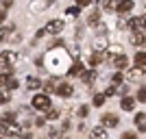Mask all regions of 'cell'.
Masks as SVG:
<instances>
[{"mask_svg":"<svg viewBox=\"0 0 146 139\" xmlns=\"http://www.w3.org/2000/svg\"><path fill=\"white\" fill-rule=\"evenodd\" d=\"M100 124H103V126H107V128H113V126H118V124H120V120H118L116 115L107 113V115H103V120H100Z\"/></svg>","mask_w":146,"mask_h":139,"instance_id":"5","label":"cell"},{"mask_svg":"<svg viewBox=\"0 0 146 139\" xmlns=\"http://www.w3.org/2000/svg\"><path fill=\"white\" fill-rule=\"evenodd\" d=\"M52 5V0H33L31 2V11H46Z\"/></svg>","mask_w":146,"mask_h":139,"instance_id":"4","label":"cell"},{"mask_svg":"<svg viewBox=\"0 0 146 139\" xmlns=\"http://www.w3.org/2000/svg\"><path fill=\"white\" fill-rule=\"evenodd\" d=\"M44 89H46V91H55V78H50L48 83L44 85Z\"/></svg>","mask_w":146,"mask_h":139,"instance_id":"27","label":"cell"},{"mask_svg":"<svg viewBox=\"0 0 146 139\" xmlns=\"http://www.w3.org/2000/svg\"><path fill=\"white\" fill-rule=\"evenodd\" d=\"M9 76H11V74H9V72L0 74V87H5V85H7V80H9Z\"/></svg>","mask_w":146,"mask_h":139,"instance_id":"26","label":"cell"},{"mask_svg":"<svg viewBox=\"0 0 146 139\" xmlns=\"http://www.w3.org/2000/svg\"><path fill=\"white\" fill-rule=\"evenodd\" d=\"M94 48L96 50H107V39H96V42H94Z\"/></svg>","mask_w":146,"mask_h":139,"instance_id":"19","label":"cell"},{"mask_svg":"<svg viewBox=\"0 0 146 139\" xmlns=\"http://www.w3.org/2000/svg\"><path fill=\"white\" fill-rule=\"evenodd\" d=\"M70 57H72L74 61L79 59V48H76V46H72V48H70Z\"/></svg>","mask_w":146,"mask_h":139,"instance_id":"28","label":"cell"},{"mask_svg":"<svg viewBox=\"0 0 146 139\" xmlns=\"http://www.w3.org/2000/svg\"><path fill=\"white\" fill-rule=\"evenodd\" d=\"M2 20H5V11H0V22H2Z\"/></svg>","mask_w":146,"mask_h":139,"instance_id":"37","label":"cell"},{"mask_svg":"<svg viewBox=\"0 0 146 139\" xmlns=\"http://www.w3.org/2000/svg\"><path fill=\"white\" fill-rule=\"evenodd\" d=\"M103 59H105V55H100V50H96V52L92 55L90 63H92V65H98V63H100V61H103Z\"/></svg>","mask_w":146,"mask_h":139,"instance_id":"17","label":"cell"},{"mask_svg":"<svg viewBox=\"0 0 146 139\" xmlns=\"http://www.w3.org/2000/svg\"><path fill=\"white\" fill-rule=\"evenodd\" d=\"M92 135H94V137H107V130H105V126H98V128L92 130Z\"/></svg>","mask_w":146,"mask_h":139,"instance_id":"23","label":"cell"},{"mask_svg":"<svg viewBox=\"0 0 146 139\" xmlns=\"http://www.w3.org/2000/svg\"><path fill=\"white\" fill-rule=\"evenodd\" d=\"M15 59H18V57L13 55L11 50H5V52H0V63H5V65H11V63H15Z\"/></svg>","mask_w":146,"mask_h":139,"instance_id":"7","label":"cell"},{"mask_svg":"<svg viewBox=\"0 0 146 139\" xmlns=\"http://www.w3.org/2000/svg\"><path fill=\"white\" fill-rule=\"evenodd\" d=\"M144 70H146V67H137V65H135L133 70L129 72V80H137L140 76H144Z\"/></svg>","mask_w":146,"mask_h":139,"instance_id":"12","label":"cell"},{"mask_svg":"<svg viewBox=\"0 0 146 139\" xmlns=\"http://www.w3.org/2000/svg\"><path fill=\"white\" fill-rule=\"evenodd\" d=\"M131 9H133V0H120V2L116 5V11L118 13H129Z\"/></svg>","mask_w":146,"mask_h":139,"instance_id":"8","label":"cell"},{"mask_svg":"<svg viewBox=\"0 0 146 139\" xmlns=\"http://www.w3.org/2000/svg\"><path fill=\"white\" fill-rule=\"evenodd\" d=\"M122 83V74H113V85H120Z\"/></svg>","mask_w":146,"mask_h":139,"instance_id":"33","label":"cell"},{"mask_svg":"<svg viewBox=\"0 0 146 139\" xmlns=\"http://www.w3.org/2000/svg\"><path fill=\"white\" fill-rule=\"evenodd\" d=\"M131 43L133 46H144V30H135L133 37H131Z\"/></svg>","mask_w":146,"mask_h":139,"instance_id":"11","label":"cell"},{"mask_svg":"<svg viewBox=\"0 0 146 139\" xmlns=\"http://www.w3.org/2000/svg\"><path fill=\"white\" fill-rule=\"evenodd\" d=\"M105 94H96V96H94V107H103L105 104Z\"/></svg>","mask_w":146,"mask_h":139,"instance_id":"20","label":"cell"},{"mask_svg":"<svg viewBox=\"0 0 146 139\" xmlns=\"http://www.w3.org/2000/svg\"><path fill=\"white\" fill-rule=\"evenodd\" d=\"M44 124H46V120H44V117H39V120L35 122V126H44Z\"/></svg>","mask_w":146,"mask_h":139,"instance_id":"36","label":"cell"},{"mask_svg":"<svg viewBox=\"0 0 146 139\" xmlns=\"http://www.w3.org/2000/svg\"><path fill=\"white\" fill-rule=\"evenodd\" d=\"M129 28H133V30H142L144 28V15H140V18H131L127 22Z\"/></svg>","mask_w":146,"mask_h":139,"instance_id":"6","label":"cell"},{"mask_svg":"<svg viewBox=\"0 0 146 139\" xmlns=\"http://www.w3.org/2000/svg\"><path fill=\"white\" fill-rule=\"evenodd\" d=\"M46 117H48V120H57V117H59V109H46Z\"/></svg>","mask_w":146,"mask_h":139,"instance_id":"21","label":"cell"},{"mask_svg":"<svg viewBox=\"0 0 146 139\" xmlns=\"http://www.w3.org/2000/svg\"><path fill=\"white\" fill-rule=\"evenodd\" d=\"M48 107H52V104H50V98L46 96V94H39V96L33 98V109H37V111H46Z\"/></svg>","mask_w":146,"mask_h":139,"instance_id":"1","label":"cell"},{"mask_svg":"<svg viewBox=\"0 0 146 139\" xmlns=\"http://www.w3.org/2000/svg\"><path fill=\"white\" fill-rule=\"evenodd\" d=\"M105 11H116V0H100Z\"/></svg>","mask_w":146,"mask_h":139,"instance_id":"15","label":"cell"},{"mask_svg":"<svg viewBox=\"0 0 146 139\" xmlns=\"http://www.w3.org/2000/svg\"><path fill=\"white\" fill-rule=\"evenodd\" d=\"M144 122H146V115L144 113H137V115H135V124H137V128H140L142 133L146 130V124H144Z\"/></svg>","mask_w":146,"mask_h":139,"instance_id":"13","label":"cell"},{"mask_svg":"<svg viewBox=\"0 0 146 139\" xmlns=\"http://www.w3.org/2000/svg\"><path fill=\"white\" fill-rule=\"evenodd\" d=\"M11 5H13V0H2V7H5V9H9Z\"/></svg>","mask_w":146,"mask_h":139,"instance_id":"35","label":"cell"},{"mask_svg":"<svg viewBox=\"0 0 146 139\" xmlns=\"http://www.w3.org/2000/svg\"><path fill=\"white\" fill-rule=\"evenodd\" d=\"M111 61H113V65H116V67H120V70H122V67H127V57L122 55V52L113 55V59H111Z\"/></svg>","mask_w":146,"mask_h":139,"instance_id":"10","label":"cell"},{"mask_svg":"<svg viewBox=\"0 0 146 139\" xmlns=\"http://www.w3.org/2000/svg\"><path fill=\"white\" fill-rule=\"evenodd\" d=\"M5 37H7V28H2V26H0V42H2Z\"/></svg>","mask_w":146,"mask_h":139,"instance_id":"34","label":"cell"},{"mask_svg":"<svg viewBox=\"0 0 146 139\" xmlns=\"http://www.w3.org/2000/svg\"><path fill=\"white\" fill-rule=\"evenodd\" d=\"M87 113H90V109H87V107H81V109H79V115H81V117H87Z\"/></svg>","mask_w":146,"mask_h":139,"instance_id":"32","label":"cell"},{"mask_svg":"<svg viewBox=\"0 0 146 139\" xmlns=\"http://www.w3.org/2000/svg\"><path fill=\"white\" fill-rule=\"evenodd\" d=\"M63 28H66V22H63V20H50L48 24H46V33H50V35H57V33H61Z\"/></svg>","mask_w":146,"mask_h":139,"instance_id":"2","label":"cell"},{"mask_svg":"<svg viewBox=\"0 0 146 139\" xmlns=\"http://www.w3.org/2000/svg\"><path fill=\"white\" fill-rule=\"evenodd\" d=\"M135 65L137 67H146V55L144 52H137V55H135Z\"/></svg>","mask_w":146,"mask_h":139,"instance_id":"16","label":"cell"},{"mask_svg":"<svg viewBox=\"0 0 146 139\" xmlns=\"http://www.w3.org/2000/svg\"><path fill=\"white\" fill-rule=\"evenodd\" d=\"M92 0H76V7H90Z\"/></svg>","mask_w":146,"mask_h":139,"instance_id":"30","label":"cell"},{"mask_svg":"<svg viewBox=\"0 0 146 139\" xmlns=\"http://www.w3.org/2000/svg\"><path fill=\"white\" fill-rule=\"evenodd\" d=\"M120 107L124 111H131L135 107V100H133V98H122V104H120Z\"/></svg>","mask_w":146,"mask_h":139,"instance_id":"14","label":"cell"},{"mask_svg":"<svg viewBox=\"0 0 146 139\" xmlns=\"http://www.w3.org/2000/svg\"><path fill=\"white\" fill-rule=\"evenodd\" d=\"M26 85H29V89H37V87H42V83H39L37 78H33V76L26 78Z\"/></svg>","mask_w":146,"mask_h":139,"instance_id":"18","label":"cell"},{"mask_svg":"<svg viewBox=\"0 0 146 139\" xmlns=\"http://www.w3.org/2000/svg\"><path fill=\"white\" fill-rule=\"evenodd\" d=\"M11 100V94H9V89H2L0 91V102H9Z\"/></svg>","mask_w":146,"mask_h":139,"instance_id":"25","label":"cell"},{"mask_svg":"<svg viewBox=\"0 0 146 139\" xmlns=\"http://www.w3.org/2000/svg\"><path fill=\"white\" fill-rule=\"evenodd\" d=\"M87 24H90V26H96V24H100V20H98V13H92L90 18H87Z\"/></svg>","mask_w":146,"mask_h":139,"instance_id":"24","label":"cell"},{"mask_svg":"<svg viewBox=\"0 0 146 139\" xmlns=\"http://www.w3.org/2000/svg\"><path fill=\"white\" fill-rule=\"evenodd\" d=\"M83 72H85V65H83V63H81L79 59H76V63H74V65L70 67V70H68V74H70V76H81Z\"/></svg>","mask_w":146,"mask_h":139,"instance_id":"9","label":"cell"},{"mask_svg":"<svg viewBox=\"0 0 146 139\" xmlns=\"http://www.w3.org/2000/svg\"><path fill=\"white\" fill-rule=\"evenodd\" d=\"M55 91H57V94H59L61 98H70V96H72V94H74V87H72V85H70V83H61L59 87H55Z\"/></svg>","mask_w":146,"mask_h":139,"instance_id":"3","label":"cell"},{"mask_svg":"<svg viewBox=\"0 0 146 139\" xmlns=\"http://www.w3.org/2000/svg\"><path fill=\"white\" fill-rule=\"evenodd\" d=\"M137 100H140V102H144V100H146V91H144V89L137 91Z\"/></svg>","mask_w":146,"mask_h":139,"instance_id":"31","label":"cell"},{"mask_svg":"<svg viewBox=\"0 0 146 139\" xmlns=\"http://www.w3.org/2000/svg\"><path fill=\"white\" fill-rule=\"evenodd\" d=\"M116 94H118V87H116V85H111L109 89H107V94H105V96H116Z\"/></svg>","mask_w":146,"mask_h":139,"instance_id":"29","label":"cell"},{"mask_svg":"<svg viewBox=\"0 0 146 139\" xmlns=\"http://www.w3.org/2000/svg\"><path fill=\"white\" fill-rule=\"evenodd\" d=\"M79 9H81V7H68L66 15H70V18H79Z\"/></svg>","mask_w":146,"mask_h":139,"instance_id":"22","label":"cell"}]
</instances>
